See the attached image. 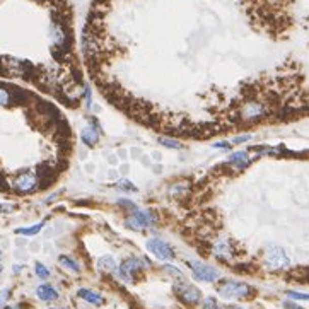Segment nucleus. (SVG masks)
Listing matches in <instances>:
<instances>
[{"instance_id":"f257e3e1","label":"nucleus","mask_w":309,"mask_h":309,"mask_svg":"<svg viewBox=\"0 0 309 309\" xmlns=\"http://www.w3.org/2000/svg\"><path fill=\"white\" fill-rule=\"evenodd\" d=\"M219 296L224 299H243L251 294V287L245 282H236V280H227L219 285Z\"/></svg>"},{"instance_id":"f03ea898","label":"nucleus","mask_w":309,"mask_h":309,"mask_svg":"<svg viewBox=\"0 0 309 309\" xmlns=\"http://www.w3.org/2000/svg\"><path fill=\"white\" fill-rule=\"evenodd\" d=\"M156 222V217L147 212V210H140V209H133L132 215L126 219V227L133 229V231H145L147 227H151L152 224Z\"/></svg>"},{"instance_id":"7ed1b4c3","label":"nucleus","mask_w":309,"mask_h":309,"mask_svg":"<svg viewBox=\"0 0 309 309\" xmlns=\"http://www.w3.org/2000/svg\"><path fill=\"white\" fill-rule=\"evenodd\" d=\"M265 263L270 266L271 270H282L287 268L290 265L289 256L285 255V251L279 246H270L265 251Z\"/></svg>"},{"instance_id":"20e7f679","label":"nucleus","mask_w":309,"mask_h":309,"mask_svg":"<svg viewBox=\"0 0 309 309\" xmlns=\"http://www.w3.org/2000/svg\"><path fill=\"white\" fill-rule=\"evenodd\" d=\"M268 113V108L260 101H246L239 108V118L243 121H256Z\"/></svg>"},{"instance_id":"39448f33","label":"nucleus","mask_w":309,"mask_h":309,"mask_svg":"<svg viewBox=\"0 0 309 309\" xmlns=\"http://www.w3.org/2000/svg\"><path fill=\"white\" fill-rule=\"evenodd\" d=\"M188 266L193 271V277L202 282H215L219 279V270L200 261H188Z\"/></svg>"},{"instance_id":"423d86ee","label":"nucleus","mask_w":309,"mask_h":309,"mask_svg":"<svg viewBox=\"0 0 309 309\" xmlns=\"http://www.w3.org/2000/svg\"><path fill=\"white\" fill-rule=\"evenodd\" d=\"M12 186L17 193H29V191H32L38 186V176L32 171H24L19 176L14 178Z\"/></svg>"},{"instance_id":"0eeeda50","label":"nucleus","mask_w":309,"mask_h":309,"mask_svg":"<svg viewBox=\"0 0 309 309\" xmlns=\"http://www.w3.org/2000/svg\"><path fill=\"white\" fill-rule=\"evenodd\" d=\"M147 250L152 253L156 258L159 260H164V261H171L173 258H175V253H173L171 246L167 245V243L157 239V237H152V239L147 241Z\"/></svg>"},{"instance_id":"6e6552de","label":"nucleus","mask_w":309,"mask_h":309,"mask_svg":"<svg viewBox=\"0 0 309 309\" xmlns=\"http://www.w3.org/2000/svg\"><path fill=\"white\" fill-rule=\"evenodd\" d=\"M144 261L145 260H140V258H128V260H125L123 263L120 265V268H118L120 277L123 279L125 282H132L135 271H139V270L144 268Z\"/></svg>"},{"instance_id":"1a4fd4ad","label":"nucleus","mask_w":309,"mask_h":309,"mask_svg":"<svg viewBox=\"0 0 309 309\" xmlns=\"http://www.w3.org/2000/svg\"><path fill=\"white\" fill-rule=\"evenodd\" d=\"M175 289L181 301H185L186 304H196L202 299V292L190 284H178Z\"/></svg>"},{"instance_id":"9d476101","label":"nucleus","mask_w":309,"mask_h":309,"mask_svg":"<svg viewBox=\"0 0 309 309\" xmlns=\"http://www.w3.org/2000/svg\"><path fill=\"white\" fill-rule=\"evenodd\" d=\"M253 159L255 157H251V156H248V152H232L231 156H229V162L234 166V167H237V169H245V167H248L253 162Z\"/></svg>"},{"instance_id":"9b49d317","label":"nucleus","mask_w":309,"mask_h":309,"mask_svg":"<svg viewBox=\"0 0 309 309\" xmlns=\"http://www.w3.org/2000/svg\"><path fill=\"white\" fill-rule=\"evenodd\" d=\"M36 296H38L41 301L51 302V301H57V299H58V292H57V289H55L53 285L43 284V285H40V287L36 289Z\"/></svg>"},{"instance_id":"f8f14e48","label":"nucleus","mask_w":309,"mask_h":309,"mask_svg":"<svg viewBox=\"0 0 309 309\" xmlns=\"http://www.w3.org/2000/svg\"><path fill=\"white\" fill-rule=\"evenodd\" d=\"M81 139H82L84 144L89 145V147L96 145L97 140H99V130H97V125L96 126H86L81 133Z\"/></svg>"},{"instance_id":"ddd939ff","label":"nucleus","mask_w":309,"mask_h":309,"mask_svg":"<svg viewBox=\"0 0 309 309\" xmlns=\"http://www.w3.org/2000/svg\"><path fill=\"white\" fill-rule=\"evenodd\" d=\"M79 297L84 299V301L91 302V304H102V296L101 294L94 292V290H89V289H79Z\"/></svg>"},{"instance_id":"4468645a","label":"nucleus","mask_w":309,"mask_h":309,"mask_svg":"<svg viewBox=\"0 0 309 309\" xmlns=\"http://www.w3.org/2000/svg\"><path fill=\"white\" fill-rule=\"evenodd\" d=\"M214 253L219 256V258H229L231 256V246L226 239H219L214 245Z\"/></svg>"},{"instance_id":"2eb2a0df","label":"nucleus","mask_w":309,"mask_h":309,"mask_svg":"<svg viewBox=\"0 0 309 309\" xmlns=\"http://www.w3.org/2000/svg\"><path fill=\"white\" fill-rule=\"evenodd\" d=\"M97 266H99L101 270H106V271H115L116 270L115 258H113V256H110V255L101 256L99 261H97Z\"/></svg>"},{"instance_id":"dca6fc26","label":"nucleus","mask_w":309,"mask_h":309,"mask_svg":"<svg viewBox=\"0 0 309 309\" xmlns=\"http://www.w3.org/2000/svg\"><path fill=\"white\" fill-rule=\"evenodd\" d=\"M41 229H43V222L35 224V226H31V227H17L16 234H22V236H36Z\"/></svg>"},{"instance_id":"f3484780","label":"nucleus","mask_w":309,"mask_h":309,"mask_svg":"<svg viewBox=\"0 0 309 309\" xmlns=\"http://www.w3.org/2000/svg\"><path fill=\"white\" fill-rule=\"evenodd\" d=\"M58 261L65 266V268H68L70 271H76V273H79V271H81V266H79V263H77L76 260L70 258V256L62 255V256H60V258H58Z\"/></svg>"},{"instance_id":"a211bd4d","label":"nucleus","mask_w":309,"mask_h":309,"mask_svg":"<svg viewBox=\"0 0 309 309\" xmlns=\"http://www.w3.org/2000/svg\"><path fill=\"white\" fill-rule=\"evenodd\" d=\"M11 101H12V94H11V92H9L7 89L0 87V108L9 106V105H11Z\"/></svg>"},{"instance_id":"6ab92c4d","label":"nucleus","mask_w":309,"mask_h":309,"mask_svg":"<svg viewBox=\"0 0 309 309\" xmlns=\"http://www.w3.org/2000/svg\"><path fill=\"white\" fill-rule=\"evenodd\" d=\"M35 271H36V275H38L41 280H46L50 277V270L46 268L43 263H36L35 265Z\"/></svg>"},{"instance_id":"aec40b11","label":"nucleus","mask_w":309,"mask_h":309,"mask_svg":"<svg viewBox=\"0 0 309 309\" xmlns=\"http://www.w3.org/2000/svg\"><path fill=\"white\" fill-rule=\"evenodd\" d=\"M116 188L118 190H123V191H132V193H135L137 191V188L132 185V181H128V180H121L118 185H116Z\"/></svg>"},{"instance_id":"412c9836","label":"nucleus","mask_w":309,"mask_h":309,"mask_svg":"<svg viewBox=\"0 0 309 309\" xmlns=\"http://www.w3.org/2000/svg\"><path fill=\"white\" fill-rule=\"evenodd\" d=\"M159 142H161L162 145H166V147H169V149H181V144L176 142V140H173V139L159 137Z\"/></svg>"},{"instance_id":"4be33fe9","label":"nucleus","mask_w":309,"mask_h":309,"mask_svg":"<svg viewBox=\"0 0 309 309\" xmlns=\"http://www.w3.org/2000/svg\"><path fill=\"white\" fill-rule=\"evenodd\" d=\"M287 296L290 299H296V301H309V294H301V292H287Z\"/></svg>"},{"instance_id":"5701e85b","label":"nucleus","mask_w":309,"mask_h":309,"mask_svg":"<svg viewBox=\"0 0 309 309\" xmlns=\"http://www.w3.org/2000/svg\"><path fill=\"white\" fill-rule=\"evenodd\" d=\"M203 309H217V302L214 297H207L203 301Z\"/></svg>"},{"instance_id":"b1692460","label":"nucleus","mask_w":309,"mask_h":309,"mask_svg":"<svg viewBox=\"0 0 309 309\" xmlns=\"http://www.w3.org/2000/svg\"><path fill=\"white\" fill-rule=\"evenodd\" d=\"M9 296H11V290H9V289H4V290H0V307H2L4 304L7 302Z\"/></svg>"},{"instance_id":"393cba45","label":"nucleus","mask_w":309,"mask_h":309,"mask_svg":"<svg viewBox=\"0 0 309 309\" xmlns=\"http://www.w3.org/2000/svg\"><path fill=\"white\" fill-rule=\"evenodd\" d=\"M12 209H14V205H11V203H0V214L12 212Z\"/></svg>"},{"instance_id":"a878e982","label":"nucleus","mask_w":309,"mask_h":309,"mask_svg":"<svg viewBox=\"0 0 309 309\" xmlns=\"http://www.w3.org/2000/svg\"><path fill=\"white\" fill-rule=\"evenodd\" d=\"M246 140H251V135H241V137H236L232 140V144H243Z\"/></svg>"},{"instance_id":"bb28decb","label":"nucleus","mask_w":309,"mask_h":309,"mask_svg":"<svg viewBox=\"0 0 309 309\" xmlns=\"http://www.w3.org/2000/svg\"><path fill=\"white\" fill-rule=\"evenodd\" d=\"M118 203L120 205H125V207H130V209H137V207H135V203H132V202H130V200H118Z\"/></svg>"},{"instance_id":"cd10ccee","label":"nucleus","mask_w":309,"mask_h":309,"mask_svg":"<svg viewBox=\"0 0 309 309\" xmlns=\"http://www.w3.org/2000/svg\"><path fill=\"white\" fill-rule=\"evenodd\" d=\"M214 147H215V149H227L229 144H222V142H221V144H214Z\"/></svg>"},{"instance_id":"c85d7f7f","label":"nucleus","mask_w":309,"mask_h":309,"mask_svg":"<svg viewBox=\"0 0 309 309\" xmlns=\"http://www.w3.org/2000/svg\"><path fill=\"white\" fill-rule=\"evenodd\" d=\"M152 159H154V161H161V159H162L161 152H154V154H152Z\"/></svg>"},{"instance_id":"c756f323","label":"nucleus","mask_w":309,"mask_h":309,"mask_svg":"<svg viewBox=\"0 0 309 309\" xmlns=\"http://www.w3.org/2000/svg\"><path fill=\"white\" fill-rule=\"evenodd\" d=\"M22 268H24V265H16V266H14V271L17 273V271H21Z\"/></svg>"},{"instance_id":"7c9ffc66","label":"nucleus","mask_w":309,"mask_h":309,"mask_svg":"<svg viewBox=\"0 0 309 309\" xmlns=\"http://www.w3.org/2000/svg\"><path fill=\"white\" fill-rule=\"evenodd\" d=\"M161 171H162L161 166H156V167H154V173H157V175H161Z\"/></svg>"},{"instance_id":"2f4dec72","label":"nucleus","mask_w":309,"mask_h":309,"mask_svg":"<svg viewBox=\"0 0 309 309\" xmlns=\"http://www.w3.org/2000/svg\"><path fill=\"white\" fill-rule=\"evenodd\" d=\"M121 173H123V175L125 173H128V166H121Z\"/></svg>"},{"instance_id":"473e14b6","label":"nucleus","mask_w":309,"mask_h":309,"mask_svg":"<svg viewBox=\"0 0 309 309\" xmlns=\"http://www.w3.org/2000/svg\"><path fill=\"white\" fill-rule=\"evenodd\" d=\"M118 154H120V157H121V159H125V157H126V156H125V154H126V152L123 151V149H121V151H120Z\"/></svg>"},{"instance_id":"72a5a7b5","label":"nucleus","mask_w":309,"mask_h":309,"mask_svg":"<svg viewBox=\"0 0 309 309\" xmlns=\"http://www.w3.org/2000/svg\"><path fill=\"white\" fill-rule=\"evenodd\" d=\"M108 161H110V164H115V162H116V157H110Z\"/></svg>"},{"instance_id":"f704fd0d","label":"nucleus","mask_w":309,"mask_h":309,"mask_svg":"<svg viewBox=\"0 0 309 309\" xmlns=\"http://www.w3.org/2000/svg\"><path fill=\"white\" fill-rule=\"evenodd\" d=\"M2 270H4V266H2V253H0V273H2Z\"/></svg>"},{"instance_id":"c9c22d12","label":"nucleus","mask_w":309,"mask_h":309,"mask_svg":"<svg viewBox=\"0 0 309 309\" xmlns=\"http://www.w3.org/2000/svg\"><path fill=\"white\" fill-rule=\"evenodd\" d=\"M290 309H302V307H297V306H292V307H290Z\"/></svg>"},{"instance_id":"e433bc0d","label":"nucleus","mask_w":309,"mask_h":309,"mask_svg":"<svg viewBox=\"0 0 309 309\" xmlns=\"http://www.w3.org/2000/svg\"><path fill=\"white\" fill-rule=\"evenodd\" d=\"M7 309H16V307H7Z\"/></svg>"},{"instance_id":"4c0bfd02","label":"nucleus","mask_w":309,"mask_h":309,"mask_svg":"<svg viewBox=\"0 0 309 309\" xmlns=\"http://www.w3.org/2000/svg\"><path fill=\"white\" fill-rule=\"evenodd\" d=\"M232 309H239V307H232Z\"/></svg>"}]
</instances>
